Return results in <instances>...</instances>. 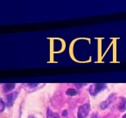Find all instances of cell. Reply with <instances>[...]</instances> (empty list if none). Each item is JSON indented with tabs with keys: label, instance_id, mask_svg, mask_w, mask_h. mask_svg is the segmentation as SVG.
Segmentation results:
<instances>
[{
	"label": "cell",
	"instance_id": "6",
	"mask_svg": "<svg viewBox=\"0 0 126 118\" xmlns=\"http://www.w3.org/2000/svg\"><path fill=\"white\" fill-rule=\"evenodd\" d=\"M14 88H15V84H13V83H7V84L4 85L3 89H4V92L6 93V92H9V91L12 90V89H14Z\"/></svg>",
	"mask_w": 126,
	"mask_h": 118
},
{
	"label": "cell",
	"instance_id": "7",
	"mask_svg": "<svg viewBox=\"0 0 126 118\" xmlns=\"http://www.w3.org/2000/svg\"><path fill=\"white\" fill-rule=\"evenodd\" d=\"M47 118H60L59 115L57 113L53 112L50 108H47Z\"/></svg>",
	"mask_w": 126,
	"mask_h": 118
},
{
	"label": "cell",
	"instance_id": "12",
	"mask_svg": "<svg viewBox=\"0 0 126 118\" xmlns=\"http://www.w3.org/2000/svg\"><path fill=\"white\" fill-rule=\"evenodd\" d=\"M28 118H37L35 116H33V115H31V116H28Z\"/></svg>",
	"mask_w": 126,
	"mask_h": 118
},
{
	"label": "cell",
	"instance_id": "5",
	"mask_svg": "<svg viewBox=\"0 0 126 118\" xmlns=\"http://www.w3.org/2000/svg\"><path fill=\"white\" fill-rule=\"evenodd\" d=\"M118 109L120 110L121 112H124L126 110V98L124 97L120 98V103L118 105Z\"/></svg>",
	"mask_w": 126,
	"mask_h": 118
},
{
	"label": "cell",
	"instance_id": "10",
	"mask_svg": "<svg viewBox=\"0 0 126 118\" xmlns=\"http://www.w3.org/2000/svg\"><path fill=\"white\" fill-rule=\"evenodd\" d=\"M90 118H98V115H97L96 113H93V114L91 115Z\"/></svg>",
	"mask_w": 126,
	"mask_h": 118
},
{
	"label": "cell",
	"instance_id": "11",
	"mask_svg": "<svg viewBox=\"0 0 126 118\" xmlns=\"http://www.w3.org/2000/svg\"><path fill=\"white\" fill-rule=\"evenodd\" d=\"M67 110H64V111H63V113H62V116H67Z\"/></svg>",
	"mask_w": 126,
	"mask_h": 118
},
{
	"label": "cell",
	"instance_id": "3",
	"mask_svg": "<svg viewBox=\"0 0 126 118\" xmlns=\"http://www.w3.org/2000/svg\"><path fill=\"white\" fill-rule=\"evenodd\" d=\"M17 95H18V93L17 92L6 94L5 95V102H4V104L7 105V107H12V104L14 103V102H15L16 98H17Z\"/></svg>",
	"mask_w": 126,
	"mask_h": 118
},
{
	"label": "cell",
	"instance_id": "8",
	"mask_svg": "<svg viewBox=\"0 0 126 118\" xmlns=\"http://www.w3.org/2000/svg\"><path fill=\"white\" fill-rule=\"evenodd\" d=\"M66 94H67V95H68V96H75V95L77 94V91L74 88H68L66 91Z\"/></svg>",
	"mask_w": 126,
	"mask_h": 118
},
{
	"label": "cell",
	"instance_id": "13",
	"mask_svg": "<svg viewBox=\"0 0 126 118\" xmlns=\"http://www.w3.org/2000/svg\"><path fill=\"white\" fill-rule=\"evenodd\" d=\"M123 118H126V114H125V115H124V116H123Z\"/></svg>",
	"mask_w": 126,
	"mask_h": 118
},
{
	"label": "cell",
	"instance_id": "1",
	"mask_svg": "<svg viewBox=\"0 0 126 118\" xmlns=\"http://www.w3.org/2000/svg\"><path fill=\"white\" fill-rule=\"evenodd\" d=\"M106 88L107 85L104 84V83H94V84H92L90 86L89 89V93L92 96H95Z\"/></svg>",
	"mask_w": 126,
	"mask_h": 118
},
{
	"label": "cell",
	"instance_id": "2",
	"mask_svg": "<svg viewBox=\"0 0 126 118\" xmlns=\"http://www.w3.org/2000/svg\"><path fill=\"white\" fill-rule=\"evenodd\" d=\"M90 108L91 107L89 102L81 105L78 108V114H77L78 118H87V116L89 114V111H90Z\"/></svg>",
	"mask_w": 126,
	"mask_h": 118
},
{
	"label": "cell",
	"instance_id": "4",
	"mask_svg": "<svg viewBox=\"0 0 126 118\" xmlns=\"http://www.w3.org/2000/svg\"><path fill=\"white\" fill-rule=\"evenodd\" d=\"M116 94H111L109 96V98L107 99L106 101H103V102H102L100 104V108H102V109H105V108H107L109 106H110L111 103H112V102L115 100V98H116Z\"/></svg>",
	"mask_w": 126,
	"mask_h": 118
},
{
	"label": "cell",
	"instance_id": "9",
	"mask_svg": "<svg viewBox=\"0 0 126 118\" xmlns=\"http://www.w3.org/2000/svg\"><path fill=\"white\" fill-rule=\"evenodd\" d=\"M4 107H5V104H4V101L2 99H0V113H2L4 111Z\"/></svg>",
	"mask_w": 126,
	"mask_h": 118
}]
</instances>
